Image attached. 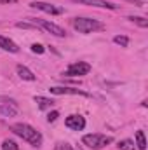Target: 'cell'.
Returning <instances> with one entry per match:
<instances>
[{"label":"cell","mask_w":148,"mask_h":150,"mask_svg":"<svg viewBox=\"0 0 148 150\" xmlns=\"http://www.w3.org/2000/svg\"><path fill=\"white\" fill-rule=\"evenodd\" d=\"M11 131L16 134V136H19L21 140H25V142H28L32 147H42V142H44V136H42V133L37 131L33 126H30V124H25V122H18V124H12L11 126Z\"/></svg>","instance_id":"6da1fadb"},{"label":"cell","mask_w":148,"mask_h":150,"mask_svg":"<svg viewBox=\"0 0 148 150\" xmlns=\"http://www.w3.org/2000/svg\"><path fill=\"white\" fill-rule=\"evenodd\" d=\"M72 26L78 33H94V32H103L106 28L105 23H101L99 19H94V18H73Z\"/></svg>","instance_id":"7a4b0ae2"},{"label":"cell","mask_w":148,"mask_h":150,"mask_svg":"<svg viewBox=\"0 0 148 150\" xmlns=\"http://www.w3.org/2000/svg\"><path fill=\"white\" fill-rule=\"evenodd\" d=\"M113 138L111 136H106V134H101V133H92V134H84L82 136V143L87 147V149L92 150H101L105 147H108Z\"/></svg>","instance_id":"3957f363"},{"label":"cell","mask_w":148,"mask_h":150,"mask_svg":"<svg viewBox=\"0 0 148 150\" xmlns=\"http://www.w3.org/2000/svg\"><path fill=\"white\" fill-rule=\"evenodd\" d=\"M28 21L30 23H33L37 28H42V30H45L47 33H51V35H54V37H66V30L65 28H61L59 25H56V23H52V21H47V19H40V18H28Z\"/></svg>","instance_id":"277c9868"},{"label":"cell","mask_w":148,"mask_h":150,"mask_svg":"<svg viewBox=\"0 0 148 150\" xmlns=\"http://www.w3.org/2000/svg\"><path fill=\"white\" fill-rule=\"evenodd\" d=\"M30 7H32V9H37V11H42V12H45V14H51V16H59V14L65 12L63 7H59V5H56V4H49V2H40V0L32 2Z\"/></svg>","instance_id":"5b68a950"},{"label":"cell","mask_w":148,"mask_h":150,"mask_svg":"<svg viewBox=\"0 0 148 150\" xmlns=\"http://www.w3.org/2000/svg\"><path fill=\"white\" fill-rule=\"evenodd\" d=\"M91 72V65L85 63V61H75L72 65H68V68L63 72V75L66 77H82V75H87Z\"/></svg>","instance_id":"8992f818"},{"label":"cell","mask_w":148,"mask_h":150,"mask_svg":"<svg viewBox=\"0 0 148 150\" xmlns=\"http://www.w3.org/2000/svg\"><path fill=\"white\" fill-rule=\"evenodd\" d=\"M65 126L72 131H82L85 127V119L78 113H73V115H68L65 119Z\"/></svg>","instance_id":"52a82bcc"},{"label":"cell","mask_w":148,"mask_h":150,"mask_svg":"<svg viewBox=\"0 0 148 150\" xmlns=\"http://www.w3.org/2000/svg\"><path fill=\"white\" fill-rule=\"evenodd\" d=\"M52 94H56V96H63V94H72V96H77V94H80V96H89V93H85V91H82V89H77V87H68V86H56V87H51L49 89Z\"/></svg>","instance_id":"ba28073f"},{"label":"cell","mask_w":148,"mask_h":150,"mask_svg":"<svg viewBox=\"0 0 148 150\" xmlns=\"http://www.w3.org/2000/svg\"><path fill=\"white\" fill-rule=\"evenodd\" d=\"M73 4H80V5H91V7H99V9H110V11H115L118 9V5L111 4V2H106V0H72Z\"/></svg>","instance_id":"9c48e42d"},{"label":"cell","mask_w":148,"mask_h":150,"mask_svg":"<svg viewBox=\"0 0 148 150\" xmlns=\"http://www.w3.org/2000/svg\"><path fill=\"white\" fill-rule=\"evenodd\" d=\"M0 47L4 49V51H7V52H19V47H18V44L14 42V40H11L9 37H4V35H0Z\"/></svg>","instance_id":"30bf717a"},{"label":"cell","mask_w":148,"mask_h":150,"mask_svg":"<svg viewBox=\"0 0 148 150\" xmlns=\"http://www.w3.org/2000/svg\"><path fill=\"white\" fill-rule=\"evenodd\" d=\"M16 72H18V75H19V79H23V80H28V82L37 80L35 74H33L28 67H25V65H18V67H16Z\"/></svg>","instance_id":"8fae6325"},{"label":"cell","mask_w":148,"mask_h":150,"mask_svg":"<svg viewBox=\"0 0 148 150\" xmlns=\"http://www.w3.org/2000/svg\"><path fill=\"white\" fill-rule=\"evenodd\" d=\"M33 101L37 103V107L40 108V110H49V108H52V107H54V100L45 98V96H35V98H33Z\"/></svg>","instance_id":"7c38bea8"},{"label":"cell","mask_w":148,"mask_h":150,"mask_svg":"<svg viewBox=\"0 0 148 150\" xmlns=\"http://www.w3.org/2000/svg\"><path fill=\"white\" fill-rule=\"evenodd\" d=\"M0 113L5 115V117H16V115H18V107L2 105V103H0Z\"/></svg>","instance_id":"4fadbf2b"},{"label":"cell","mask_w":148,"mask_h":150,"mask_svg":"<svg viewBox=\"0 0 148 150\" xmlns=\"http://www.w3.org/2000/svg\"><path fill=\"white\" fill-rule=\"evenodd\" d=\"M136 149L138 150H147V140H145V133L143 131H136Z\"/></svg>","instance_id":"5bb4252c"},{"label":"cell","mask_w":148,"mask_h":150,"mask_svg":"<svg viewBox=\"0 0 148 150\" xmlns=\"http://www.w3.org/2000/svg\"><path fill=\"white\" fill-rule=\"evenodd\" d=\"M127 19H129L131 23H134V25L141 26V28H148V19H147V18H143V16H129Z\"/></svg>","instance_id":"9a60e30c"},{"label":"cell","mask_w":148,"mask_h":150,"mask_svg":"<svg viewBox=\"0 0 148 150\" xmlns=\"http://www.w3.org/2000/svg\"><path fill=\"white\" fill-rule=\"evenodd\" d=\"M2 150H19V145H18L14 140L5 138V140L2 142Z\"/></svg>","instance_id":"2e32d148"},{"label":"cell","mask_w":148,"mask_h":150,"mask_svg":"<svg viewBox=\"0 0 148 150\" xmlns=\"http://www.w3.org/2000/svg\"><path fill=\"white\" fill-rule=\"evenodd\" d=\"M118 149L120 150H136V145L132 140H122L118 142Z\"/></svg>","instance_id":"e0dca14e"},{"label":"cell","mask_w":148,"mask_h":150,"mask_svg":"<svg viewBox=\"0 0 148 150\" xmlns=\"http://www.w3.org/2000/svg\"><path fill=\"white\" fill-rule=\"evenodd\" d=\"M113 42L117 45H120V47H127L129 45V37H125V35H115L113 37Z\"/></svg>","instance_id":"ac0fdd59"},{"label":"cell","mask_w":148,"mask_h":150,"mask_svg":"<svg viewBox=\"0 0 148 150\" xmlns=\"http://www.w3.org/2000/svg\"><path fill=\"white\" fill-rule=\"evenodd\" d=\"M16 28H23V30H37V26L30 21H18L16 23Z\"/></svg>","instance_id":"d6986e66"},{"label":"cell","mask_w":148,"mask_h":150,"mask_svg":"<svg viewBox=\"0 0 148 150\" xmlns=\"http://www.w3.org/2000/svg\"><path fill=\"white\" fill-rule=\"evenodd\" d=\"M0 103L2 105H11V107H18V101L14 98H9V96H0Z\"/></svg>","instance_id":"ffe728a7"},{"label":"cell","mask_w":148,"mask_h":150,"mask_svg":"<svg viewBox=\"0 0 148 150\" xmlns=\"http://www.w3.org/2000/svg\"><path fill=\"white\" fill-rule=\"evenodd\" d=\"M54 150H73V147H72L70 143H66V142H58L56 147H54Z\"/></svg>","instance_id":"44dd1931"},{"label":"cell","mask_w":148,"mask_h":150,"mask_svg":"<svg viewBox=\"0 0 148 150\" xmlns=\"http://www.w3.org/2000/svg\"><path fill=\"white\" fill-rule=\"evenodd\" d=\"M32 52H35V54H44V52H45V47H44L42 44H32Z\"/></svg>","instance_id":"7402d4cb"},{"label":"cell","mask_w":148,"mask_h":150,"mask_svg":"<svg viewBox=\"0 0 148 150\" xmlns=\"http://www.w3.org/2000/svg\"><path fill=\"white\" fill-rule=\"evenodd\" d=\"M58 117H59V112H58V110H52V112L47 113V122H54Z\"/></svg>","instance_id":"603a6c76"},{"label":"cell","mask_w":148,"mask_h":150,"mask_svg":"<svg viewBox=\"0 0 148 150\" xmlns=\"http://www.w3.org/2000/svg\"><path fill=\"white\" fill-rule=\"evenodd\" d=\"M18 0H0V4H16Z\"/></svg>","instance_id":"cb8c5ba5"},{"label":"cell","mask_w":148,"mask_h":150,"mask_svg":"<svg viewBox=\"0 0 148 150\" xmlns=\"http://www.w3.org/2000/svg\"><path fill=\"white\" fill-rule=\"evenodd\" d=\"M80 150H82V149H80Z\"/></svg>","instance_id":"d4e9b609"}]
</instances>
